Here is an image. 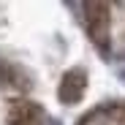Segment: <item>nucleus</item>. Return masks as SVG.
I'll list each match as a JSON object with an SVG mask.
<instances>
[{
    "mask_svg": "<svg viewBox=\"0 0 125 125\" xmlns=\"http://www.w3.org/2000/svg\"><path fill=\"white\" fill-rule=\"evenodd\" d=\"M82 125H125V106L114 103V106L95 109L93 114H87L82 120Z\"/></svg>",
    "mask_w": 125,
    "mask_h": 125,
    "instance_id": "f257e3e1",
    "label": "nucleus"
}]
</instances>
